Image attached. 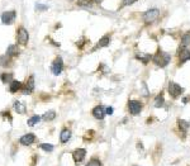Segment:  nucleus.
Masks as SVG:
<instances>
[{
  "mask_svg": "<svg viewBox=\"0 0 190 166\" xmlns=\"http://www.w3.org/2000/svg\"><path fill=\"white\" fill-rule=\"evenodd\" d=\"M93 4V0H77V5L80 7H91Z\"/></svg>",
  "mask_w": 190,
  "mask_h": 166,
  "instance_id": "nucleus-26",
  "label": "nucleus"
},
{
  "mask_svg": "<svg viewBox=\"0 0 190 166\" xmlns=\"http://www.w3.org/2000/svg\"><path fill=\"white\" fill-rule=\"evenodd\" d=\"M93 3H95V4H100V3H101V0H93Z\"/></svg>",
  "mask_w": 190,
  "mask_h": 166,
  "instance_id": "nucleus-34",
  "label": "nucleus"
},
{
  "mask_svg": "<svg viewBox=\"0 0 190 166\" xmlns=\"http://www.w3.org/2000/svg\"><path fill=\"white\" fill-rule=\"evenodd\" d=\"M13 107H14L15 112L19 113V114H24V113L27 112V105H25L23 102H18V100H15L14 104H13Z\"/></svg>",
  "mask_w": 190,
  "mask_h": 166,
  "instance_id": "nucleus-17",
  "label": "nucleus"
},
{
  "mask_svg": "<svg viewBox=\"0 0 190 166\" xmlns=\"http://www.w3.org/2000/svg\"><path fill=\"white\" fill-rule=\"evenodd\" d=\"M71 138V131L70 129H67V128H63L60 133V141L61 143H66L67 141H69Z\"/></svg>",
  "mask_w": 190,
  "mask_h": 166,
  "instance_id": "nucleus-18",
  "label": "nucleus"
},
{
  "mask_svg": "<svg viewBox=\"0 0 190 166\" xmlns=\"http://www.w3.org/2000/svg\"><path fill=\"white\" fill-rule=\"evenodd\" d=\"M136 2H138V0H122V4H120V7H119V9L126 8V7H128V5H132V4H134Z\"/></svg>",
  "mask_w": 190,
  "mask_h": 166,
  "instance_id": "nucleus-27",
  "label": "nucleus"
},
{
  "mask_svg": "<svg viewBox=\"0 0 190 166\" xmlns=\"http://www.w3.org/2000/svg\"><path fill=\"white\" fill-rule=\"evenodd\" d=\"M85 156H86V150L85 148H77V150H75L72 152V159H74V161L76 164L84 161Z\"/></svg>",
  "mask_w": 190,
  "mask_h": 166,
  "instance_id": "nucleus-12",
  "label": "nucleus"
},
{
  "mask_svg": "<svg viewBox=\"0 0 190 166\" xmlns=\"http://www.w3.org/2000/svg\"><path fill=\"white\" fill-rule=\"evenodd\" d=\"M43 120H46V122H50V120H53L56 118V113H55V110H50V112H47V113H45L43 114Z\"/></svg>",
  "mask_w": 190,
  "mask_h": 166,
  "instance_id": "nucleus-23",
  "label": "nucleus"
},
{
  "mask_svg": "<svg viewBox=\"0 0 190 166\" xmlns=\"http://www.w3.org/2000/svg\"><path fill=\"white\" fill-rule=\"evenodd\" d=\"M167 91H169V95L171 96L172 99H178L179 96L183 94L184 89L179 84H176V82H174V81H170L167 84Z\"/></svg>",
  "mask_w": 190,
  "mask_h": 166,
  "instance_id": "nucleus-3",
  "label": "nucleus"
},
{
  "mask_svg": "<svg viewBox=\"0 0 190 166\" xmlns=\"http://www.w3.org/2000/svg\"><path fill=\"white\" fill-rule=\"evenodd\" d=\"M39 147L42 148L43 151H46V152H52L53 148H55V147H53L52 145H50V143H42V145H39Z\"/></svg>",
  "mask_w": 190,
  "mask_h": 166,
  "instance_id": "nucleus-28",
  "label": "nucleus"
},
{
  "mask_svg": "<svg viewBox=\"0 0 190 166\" xmlns=\"http://www.w3.org/2000/svg\"><path fill=\"white\" fill-rule=\"evenodd\" d=\"M19 47L18 45H9L8 48H6V55L9 57H14V56H18L19 55Z\"/></svg>",
  "mask_w": 190,
  "mask_h": 166,
  "instance_id": "nucleus-16",
  "label": "nucleus"
},
{
  "mask_svg": "<svg viewBox=\"0 0 190 166\" xmlns=\"http://www.w3.org/2000/svg\"><path fill=\"white\" fill-rule=\"evenodd\" d=\"M39 120H41V117H39V116H33L32 118H29V119H28V122H27V123H28V126L33 127L34 124H37Z\"/></svg>",
  "mask_w": 190,
  "mask_h": 166,
  "instance_id": "nucleus-25",
  "label": "nucleus"
},
{
  "mask_svg": "<svg viewBox=\"0 0 190 166\" xmlns=\"http://www.w3.org/2000/svg\"><path fill=\"white\" fill-rule=\"evenodd\" d=\"M142 110V103L140 100H129L128 102V112L131 116H138Z\"/></svg>",
  "mask_w": 190,
  "mask_h": 166,
  "instance_id": "nucleus-6",
  "label": "nucleus"
},
{
  "mask_svg": "<svg viewBox=\"0 0 190 166\" xmlns=\"http://www.w3.org/2000/svg\"><path fill=\"white\" fill-rule=\"evenodd\" d=\"M171 61V55L158 48V51L152 56V62L158 67H166Z\"/></svg>",
  "mask_w": 190,
  "mask_h": 166,
  "instance_id": "nucleus-1",
  "label": "nucleus"
},
{
  "mask_svg": "<svg viewBox=\"0 0 190 166\" xmlns=\"http://www.w3.org/2000/svg\"><path fill=\"white\" fill-rule=\"evenodd\" d=\"M13 72H3L2 75H0V79H2V81L4 82V84H10V82L13 81Z\"/></svg>",
  "mask_w": 190,
  "mask_h": 166,
  "instance_id": "nucleus-22",
  "label": "nucleus"
},
{
  "mask_svg": "<svg viewBox=\"0 0 190 166\" xmlns=\"http://www.w3.org/2000/svg\"><path fill=\"white\" fill-rule=\"evenodd\" d=\"M94 136V131H88L86 133H85V136H84V140L85 141H88V140H91V137Z\"/></svg>",
  "mask_w": 190,
  "mask_h": 166,
  "instance_id": "nucleus-30",
  "label": "nucleus"
},
{
  "mask_svg": "<svg viewBox=\"0 0 190 166\" xmlns=\"http://www.w3.org/2000/svg\"><path fill=\"white\" fill-rule=\"evenodd\" d=\"M113 112H114V108H113V107H108V108H105V113H106L108 116H112Z\"/></svg>",
  "mask_w": 190,
  "mask_h": 166,
  "instance_id": "nucleus-31",
  "label": "nucleus"
},
{
  "mask_svg": "<svg viewBox=\"0 0 190 166\" xmlns=\"http://www.w3.org/2000/svg\"><path fill=\"white\" fill-rule=\"evenodd\" d=\"M15 38H17V42L18 45H27L29 41V33L27 31L24 27H19L17 29V34H15Z\"/></svg>",
  "mask_w": 190,
  "mask_h": 166,
  "instance_id": "nucleus-4",
  "label": "nucleus"
},
{
  "mask_svg": "<svg viewBox=\"0 0 190 166\" xmlns=\"http://www.w3.org/2000/svg\"><path fill=\"white\" fill-rule=\"evenodd\" d=\"M178 127H179V129L181 131V132H188V129L190 128V123L188 122V120H185V119H178Z\"/></svg>",
  "mask_w": 190,
  "mask_h": 166,
  "instance_id": "nucleus-21",
  "label": "nucleus"
},
{
  "mask_svg": "<svg viewBox=\"0 0 190 166\" xmlns=\"http://www.w3.org/2000/svg\"><path fill=\"white\" fill-rule=\"evenodd\" d=\"M180 46H181V47H189V46H190V31L185 32V33L181 36Z\"/></svg>",
  "mask_w": 190,
  "mask_h": 166,
  "instance_id": "nucleus-20",
  "label": "nucleus"
},
{
  "mask_svg": "<svg viewBox=\"0 0 190 166\" xmlns=\"http://www.w3.org/2000/svg\"><path fill=\"white\" fill-rule=\"evenodd\" d=\"M155 108H162L165 105V95H164V91H161L160 94L156 95V98H155Z\"/></svg>",
  "mask_w": 190,
  "mask_h": 166,
  "instance_id": "nucleus-15",
  "label": "nucleus"
},
{
  "mask_svg": "<svg viewBox=\"0 0 190 166\" xmlns=\"http://www.w3.org/2000/svg\"><path fill=\"white\" fill-rule=\"evenodd\" d=\"M17 18V11L15 10H6L2 14V22L5 25H10L15 22Z\"/></svg>",
  "mask_w": 190,
  "mask_h": 166,
  "instance_id": "nucleus-5",
  "label": "nucleus"
},
{
  "mask_svg": "<svg viewBox=\"0 0 190 166\" xmlns=\"http://www.w3.org/2000/svg\"><path fill=\"white\" fill-rule=\"evenodd\" d=\"M34 141H36V136L33 133H27V134L20 137L19 143L23 145V146H31L32 143H34Z\"/></svg>",
  "mask_w": 190,
  "mask_h": 166,
  "instance_id": "nucleus-13",
  "label": "nucleus"
},
{
  "mask_svg": "<svg viewBox=\"0 0 190 166\" xmlns=\"http://www.w3.org/2000/svg\"><path fill=\"white\" fill-rule=\"evenodd\" d=\"M91 114H93V117H94L95 119L103 120L104 117L106 116V113H105V108H104L103 105H97V107H95V108L91 110Z\"/></svg>",
  "mask_w": 190,
  "mask_h": 166,
  "instance_id": "nucleus-10",
  "label": "nucleus"
},
{
  "mask_svg": "<svg viewBox=\"0 0 190 166\" xmlns=\"http://www.w3.org/2000/svg\"><path fill=\"white\" fill-rule=\"evenodd\" d=\"M36 8H37V10H47V7L46 5H41V4H38Z\"/></svg>",
  "mask_w": 190,
  "mask_h": 166,
  "instance_id": "nucleus-33",
  "label": "nucleus"
},
{
  "mask_svg": "<svg viewBox=\"0 0 190 166\" xmlns=\"http://www.w3.org/2000/svg\"><path fill=\"white\" fill-rule=\"evenodd\" d=\"M8 57H9L8 55H5V56H2V57H0V65H2V66H8V65H10V63H9L10 60H9Z\"/></svg>",
  "mask_w": 190,
  "mask_h": 166,
  "instance_id": "nucleus-29",
  "label": "nucleus"
},
{
  "mask_svg": "<svg viewBox=\"0 0 190 166\" xmlns=\"http://www.w3.org/2000/svg\"><path fill=\"white\" fill-rule=\"evenodd\" d=\"M77 47H80V48H83L84 47V45H85V42H84V38L83 39H80V41H77Z\"/></svg>",
  "mask_w": 190,
  "mask_h": 166,
  "instance_id": "nucleus-32",
  "label": "nucleus"
},
{
  "mask_svg": "<svg viewBox=\"0 0 190 166\" xmlns=\"http://www.w3.org/2000/svg\"><path fill=\"white\" fill-rule=\"evenodd\" d=\"M22 89V82L20 81H18V80H13L11 82H10V85H9V90H10V93L11 94H14V93H17L18 90H20Z\"/></svg>",
  "mask_w": 190,
  "mask_h": 166,
  "instance_id": "nucleus-19",
  "label": "nucleus"
},
{
  "mask_svg": "<svg viewBox=\"0 0 190 166\" xmlns=\"http://www.w3.org/2000/svg\"><path fill=\"white\" fill-rule=\"evenodd\" d=\"M110 41H112V37L109 36V34H105V36H103L100 39H99V42L95 45V47L91 50V52H95L98 48H103V47H108L110 45Z\"/></svg>",
  "mask_w": 190,
  "mask_h": 166,
  "instance_id": "nucleus-9",
  "label": "nucleus"
},
{
  "mask_svg": "<svg viewBox=\"0 0 190 166\" xmlns=\"http://www.w3.org/2000/svg\"><path fill=\"white\" fill-rule=\"evenodd\" d=\"M33 91H34V76L31 75L29 79L27 80L25 88L22 89V94H24V95H29V94H32Z\"/></svg>",
  "mask_w": 190,
  "mask_h": 166,
  "instance_id": "nucleus-11",
  "label": "nucleus"
},
{
  "mask_svg": "<svg viewBox=\"0 0 190 166\" xmlns=\"http://www.w3.org/2000/svg\"><path fill=\"white\" fill-rule=\"evenodd\" d=\"M62 70H63V60H62V57H56L55 59V61L52 62V65H51V71H52V74L55 75V76H58L61 72H62Z\"/></svg>",
  "mask_w": 190,
  "mask_h": 166,
  "instance_id": "nucleus-7",
  "label": "nucleus"
},
{
  "mask_svg": "<svg viewBox=\"0 0 190 166\" xmlns=\"http://www.w3.org/2000/svg\"><path fill=\"white\" fill-rule=\"evenodd\" d=\"M86 166H101V161L98 157H93L90 159V161L86 164Z\"/></svg>",
  "mask_w": 190,
  "mask_h": 166,
  "instance_id": "nucleus-24",
  "label": "nucleus"
},
{
  "mask_svg": "<svg viewBox=\"0 0 190 166\" xmlns=\"http://www.w3.org/2000/svg\"><path fill=\"white\" fill-rule=\"evenodd\" d=\"M160 13H161L160 9H157V8H151V9L146 10L143 14H142L143 23L148 25V24H152V23L157 22L158 18H160Z\"/></svg>",
  "mask_w": 190,
  "mask_h": 166,
  "instance_id": "nucleus-2",
  "label": "nucleus"
},
{
  "mask_svg": "<svg viewBox=\"0 0 190 166\" xmlns=\"http://www.w3.org/2000/svg\"><path fill=\"white\" fill-rule=\"evenodd\" d=\"M178 60H179V65L185 63L186 61L190 60V50L188 47H180L178 51Z\"/></svg>",
  "mask_w": 190,
  "mask_h": 166,
  "instance_id": "nucleus-8",
  "label": "nucleus"
},
{
  "mask_svg": "<svg viewBox=\"0 0 190 166\" xmlns=\"http://www.w3.org/2000/svg\"><path fill=\"white\" fill-rule=\"evenodd\" d=\"M136 60H138L140 62H142L143 65H147L148 62H150L151 60H152V56L151 55H147V53H136Z\"/></svg>",
  "mask_w": 190,
  "mask_h": 166,
  "instance_id": "nucleus-14",
  "label": "nucleus"
}]
</instances>
